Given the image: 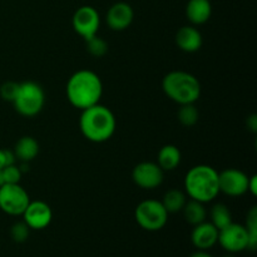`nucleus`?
Segmentation results:
<instances>
[{"mask_svg":"<svg viewBox=\"0 0 257 257\" xmlns=\"http://www.w3.org/2000/svg\"><path fill=\"white\" fill-rule=\"evenodd\" d=\"M67 99L74 108L83 110L99 103L103 94V83L92 70L75 72L65 85Z\"/></svg>","mask_w":257,"mask_h":257,"instance_id":"obj_1","label":"nucleus"},{"mask_svg":"<svg viewBox=\"0 0 257 257\" xmlns=\"http://www.w3.org/2000/svg\"><path fill=\"white\" fill-rule=\"evenodd\" d=\"M79 128L82 135L88 141L94 143H103L110 140L114 135L117 120L109 108L98 103L82 110Z\"/></svg>","mask_w":257,"mask_h":257,"instance_id":"obj_2","label":"nucleus"},{"mask_svg":"<svg viewBox=\"0 0 257 257\" xmlns=\"http://www.w3.org/2000/svg\"><path fill=\"white\" fill-rule=\"evenodd\" d=\"M185 191L191 200L208 203L220 193L218 172L207 165H198L191 168L185 177Z\"/></svg>","mask_w":257,"mask_h":257,"instance_id":"obj_3","label":"nucleus"},{"mask_svg":"<svg viewBox=\"0 0 257 257\" xmlns=\"http://www.w3.org/2000/svg\"><path fill=\"white\" fill-rule=\"evenodd\" d=\"M162 89L171 100L180 105L196 103L201 97L200 80L183 70H173L166 74L162 80Z\"/></svg>","mask_w":257,"mask_h":257,"instance_id":"obj_4","label":"nucleus"},{"mask_svg":"<svg viewBox=\"0 0 257 257\" xmlns=\"http://www.w3.org/2000/svg\"><path fill=\"white\" fill-rule=\"evenodd\" d=\"M45 103V93L38 83L28 80L19 84L17 97L13 100L15 110L24 117H34L42 112Z\"/></svg>","mask_w":257,"mask_h":257,"instance_id":"obj_5","label":"nucleus"},{"mask_svg":"<svg viewBox=\"0 0 257 257\" xmlns=\"http://www.w3.org/2000/svg\"><path fill=\"white\" fill-rule=\"evenodd\" d=\"M168 215L170 213L166 211L161 201L157 200L142 201L135 211V218L138 226L151 232L162 230L167 225Z\"/></svg>","mask_w":257,"mask_h":257,"instance_id":"obj_6","label":"nucleus"},{"mask_svg":"<svg viewBox=\"0 0 257 257\" xmlns=\"http://www.w3.org/2000/svg\"><path fill=\"white\" fill-rule=\"evenodd\" d=\"M30 197L20 183H5L0 187V210L9 216H22Z\"/></svg>","mask_w":257,"mask_h":257,"instance_id":"obj_7","label":"nucleus"},{"mask_svg":"<svg viewBox=\"0 0 257 257\" xmlns=\"http://www.w3.org/2000/svg\"><path fill=\"white\" fill-rule=\"evenodd\" d=\"M72 25L74 32L84 40L97 35L100 27V17L97 9L90 5L78 8L72 18Z\"/></svg>","mask_w":257,"mask_h":257,"instance_id":"obj_8","label":"nucleus"},{"mask_svg":"<svg viewBox=\"0 0 257 257\" xmlns=\"http://www.w3.org/2000/svg\"><path fill=\"white\" fill-rule=\"evenodd\" d=\"M221 247L230 253H237L248 250V233L243 225L230 223L218 231V240Z\"/></svg>","mask_w":257,"mask_h":257,"instance_id":"obj_9","label":"nucleus"},{"mask_svg":"<svg viewBox=\"0 0 257 257\" xmlns=\"http://www.w3.org/2000/svg\"><path fill=\"white\" fill-rule=\"evenodd\" d=\"M132 180L143 190H155L163 183L165 171L157 162H141L133 168Z\"/></svg>","mask_w":257,"mask_h":257,"instance_id":"obj_10","label":"nucleus"},{"mask_svg":"<svg viewBox=\"0 0 257 257\" xmlns=\"http://www.w3.org/2000/svg\"><path fill=\"white\" fill-rule=\"evenodd\" d=\"M248 178L246 175L237 168H227L218 173V187L220 192L230 196V197H240L247 193Z\"/></svg>","mask_w":257,"mask_h":257,"instance_id":"obj_11","label":"nucleus"},{"mask_svg":"<svg viewBox=\"0 0 257 257\" xmlns=\"http://www.w3.org/2000/svg\"><path fill=\"white\" fill-rule=\"evenodd\" d=\"M22 216L30 230H44L52 222L53 211L44 201H30Z\"/></svg>","mask_w":257,"mask_h":257,"instance_id":"obj_12","label":"nucleus"},{"mask_svg":"<svg viewBox=\"0 0 257 257\" xmlns=\"http://www.w3.org/2000/svg\"><path fill=\"white\" fill-rule=\"evenodd\" d=\"M133 19H135V12H133L132 7L124 2L113 4L108 9L107 17H105L108 27L114 32H122V30L130 28L133 23Z\"/></svg>","mask_w":257,"mask_h":257,"instance_id":"obj_13","label":"nucleus"},{"mask_svg":"<svg viewBox=\"0 0 257 257\" xmlns=\"http://www.w3.org/2000/svg\"><path fill=\"white\" fill-rule=\"evenodd\" d=\"M217 240L218 230L211 222L205 221V222L193 226L191 241L197 250H210L217 243Z\"/></svg>","mask_w":257,"mask_h":257,"instance_id":"obj_14","label":"nucleus"},{"mask_svg":"<svg viewBox=\"0 0 257 257\" xmlns=\"http://www.w3.org/2000/svg\"><path fill=\"white\" fill-rule=\"evenodd\" d=\"M176 44L182 52L196 53L202 47V34L200 30L193 25H185L180 28L176 33Z\"/></svg>","mask_w":257,"mask_h":257,"instance_id":"obj_15","label":"nucleus"},{"mask_svg":"<svg viewBox=\"0 0 257 257\" xmlns=\"http://www.w3.org/2000/svg\"><path fill=\"white\" fill-rule=\"evenodd\" d=\"M211 14L212 5L210 0H190L186 5V15L193 25H202L207 23Z\"/></svg>","mask_w":257,"mask_h":257,"instance_id":"obj_16","label":"nucleus"},{"mask_svg":"<svg viewBox=\"0 0 257 257\" xmlns=\"http://www.w3.org/2000/svg\"><path fill=\"white\" fill-rule=\"evenodd\" d=\"M182 155L180 148L175 145H166L160 150L157 156V165L162 168L165 172L175 171L180 166Z\"/></svg>","mask_w":257,"mask_h":257,"instance_id":"obj_17","label":"nucleus"},{"mask_svg":"<svg viewBox=\"0 0 257 257\" xmlns=\"http://www.w3.org/2000/svg\"><path fill=\"white\" fill-rule=\"evenodd\" d=\"M14 153L18 161L29 163L39 155V143L35 138L30 137V136H24L15 143Z\"/></svg>","mask_w":257,"mask_h":257,"instance_id":"obj_18","label":"nucleus"},{"mask_svg":"<svg viewBox=\"0 0 257 257\" xmlns=\"http://www.w3.org/2000/svg\"><path fill=\"white\" fill-rule=\"evenodd\" d=\"M183 217L187 221L190 225L196 226L198 223H202L206 221L207 217V212H206L205 203L198 202L195 200H187L185 207L182 208Z\"/></svg>","mask_w":257,"mask_h":257,"instance_id":"obj_19","label":"nucleus"},{"mask_svg":"<svg viewBox=\"0 0 257 257\" xmlns=\"http://www.w3.org/2000/svg\"><path fill=\"white\" fill-rule=\"evenodd\" d=\"M186 202H187V196H186V193L177 190V188L168 190L163 195L162 201H161V203H162L163 207L166 208V211L168 213L181 212L182 208L185 207Z\"/></svg>","mask_w":257,"mask_h":257,"instance_id":"obj_20","label":"nucleus"},{"mask_svg":"<svg viewBox=\"0 0 257 257\" xmlns=\"http://www.w3.org/2000/svg\"><path fill=\"white\" fill-rule=\"evenodd\" d=\"M210 222L218 231L225 228L230 223H232V215H231L230 208L225 203H216V205H213L210 211Z\"/></svg>","mask_w":257,"mask_h":257,"instance_id":"obj_21","label":"nucleus"},{"mask_svg":"<svg viewBox=\"0 0 257 257\" xmlns=\"http://www.w3.org/2000/svg\"><path fill=\"white\" fill-rule=\"evenodd\" d=\"M177 118L181 124L185 125V127H193L198 122L200 112L195 107V103L182 104L180 105V109L177 112Z\"/></svg>","mask_w":257,"mask_h":257,"instance_id":"obj_22","label":"nucleus"},{"mask_svg":"<svg viewBox=\"0 0 257 257\" xmlns=\"http://www.w3.org/2000/svg\"><path fill=\"white\" fill-rule=\"evenodd\" d=\"M246 230L248 233V250L255 251L257 246V208L252 207L246 217Z\"/></svg>","mask_w":257,"mask_h":257,"instance_id":"obj_23","label":"nucleus"},{"mask_svg":"<svg viewBox=\"0 0 257 257\" xmlns=\"http://www.w3.org/2000/svg\"><path fill=\"white\" fill-rule=\"evenodd\" d=\"M85 47H87L88 53L95 58H102L108 52V43L98 35L85 40Z\"/></svg>","mask_w":257,"mask_h":257,"instance_id":"obj_24","label":"nucleus"},{"mask_svg":"<svg viewBox=\"0 0 257 257\" xmlns=\"http://www.w3.org/2000/svg\"><path fill=\"white\" fill-rule=\"evenodd\" d=\"M30 235V228L24 221H19V222H15L14 225L10 228V237L14 242L17 243H23L29 238Z\"/></svg>","mask_w":257,"mask_h":257,"instance_id":"obj_25","label":"nucleus"},{"mask_svg":"<svg viewBox=\"0 0 257 257\" xmlns=\"http://www.w3.org/2000/svg\"><path fill=\"white\" fill-rule=\"evenodd\" d=\"M2 173L5 183H19L23 176V172L20 171L19 166H17V163L5 166L2 170Z\"/></svg>","mask_w":257,"mask_h":257,"instance_id":"obj_26","label":"nucleus"},{"mask_svg":"<svg viewBox=\"0 0 257 257\" xmlns=\"http://www.w3.org/2000/svg\"><path fill=\"white\" fill-rule=\"evenodd\" d=\"M19 84L20 83L13 82V80L3 83L2 87H0V95H2L3 99L13 103V100L17 97L18 90H19Z\"/></svg>","mask_w":257,"mask_h":257,"instance_id":"obj_27","label":"nucleus"},{"mask_svg":"<svg viewBox=\"0 0 257 257\" xmlns=\"http://www.w3.org/2000/svg\"><path fill=\"white\" fill-rule=\"evenodd\" d=\"M4 157H5V166L15 165V162H17V156H15L14 151L4 150Z\"/></svg>","mask_w":257,"mask_h":257,"instance_id":"obj_28","label":"nucleus"},{"mask_svg":"<svg viewBox=\"0 0 257 257\" xmlns=\"http://www.w3.org/2000/svg\"><path fill=\"white\" fill-rule=\"evenodd\" d=\"M247 192H250L252 196L257 195V177L256 176H251V177L248 178Z\"/></svg>","mask_w":257,"mask_h":257,"instance_id":"obj_29","label":"nucleus"},{"mask_svg":"<svg viewBox=\"0 0 257 257\" xmlns=\"http://www.w3.org/2000/svg\"><path fill=\"white\" fill-rule=\"evenodd\" d=\"M247 127L250 128L251 132H257V115L252 114L247 118Z\"/></svg>","mask_w":257,"mask_h":257,"instance_id":"obj_30","label":"nucleus"},{"mask_svg":"<svg viewBox=\"0 0 257 257\" xmlns=\"http://www.w3.org/2000/svg\"><path fill=\"white\" fill-rule=\"evenodd\" d=\"M190 257H213V256L210 255V253H208L207 251L198 250V251H196V252H193Z\"/></svg>","mask_w":257,"mask_h":257,"instance_id":"obj_31","label":"nucleus"},{"mask_svg":"<svg viewBox=\"0 0 257 257\" xmlns=\"http://www.w3.org/2000/svg\"><path fill=\"white\" fill-rule=\"evenodd\" d=\"M5 167V157H4V150H0V170Z\"/></svg>","mask_w":257,"mask_h":257,"instance_id":"obj_32","label":"nucleus"},{"mask_svg":"<svg viewBox=\"0 0 257 257\" xmlns=\"http://www.w3.org/2000/svg\"><path fill=\"white\" fill-rule=\"evenodd\" d=\"M3 185H5V182H4V178H3V173H2V170H0V187H2Z\"/></svg>","mask_w":257,"mask_h":257,"instance_id":"obj_33","label":"nucleus"},{"mask_svg":"<svg viewBox=\"0 0 257 257\" xmlns=\"http://www.w3.org/2000/svg\"><path fill=\"white\" fill-rule=\"evenodd\" d=\"M223 257H235L233 255H226V256H223Z\"/></svg>","mask_w":257,"mask_h":257,"instance_id":"obj_34","label":"nucleus"}]
</instances>
